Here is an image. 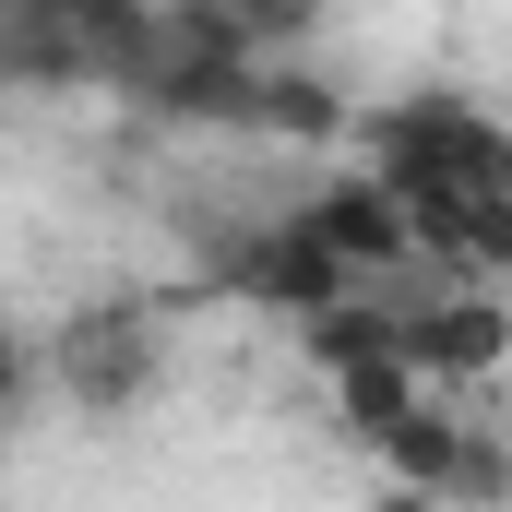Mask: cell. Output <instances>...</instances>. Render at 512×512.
Returning <instances> with one entry per match:
<instances>
[{"instance_id":"ba28073f","label":"cell","mask_w":512,"mask_h":512,"mask_svg":"<svg viewBox=\"0 0 512 512\" xmlns=\"http://www.w3.org/2000/svg\"><path fill=\"white\" fill-rule=\"evenodd\" d=\"M322 393H334V429H346V441L370 453L393 417L417 405V370H405V358H358V370H322Z\"/></svg>"},{"instance_id":"52a82bcc","label":"cell","mask_w":512,"mask_h":512,"mask_svg":"<svg viewBox=\"0 0 512 512\" xmlns=\"http://www.w3.org/2000/svg\"><path fill=\"white\" fill-rule=\"evenodd\" d=\"M251 131H262V143H286V155H334V143L358 131V96H346L310 48H286V60H262V72H251Z\"/></svg>"},{"instance_id":"7a4b0ae2","label":"cell","mask_w":512,"mask_h":512,"mask_svg":"<svg viewBox=\"0 0 512 512\" xmlns=\"http://www.w3.org/2000/svg\"><path fill=\"white\" fill-rule=\"evenodd\" d=\"M155 382H167L155 298H84L36 334V393L72 405V417H131V405H155Z\"/></svg>"},{"instance_id":"7c38bea8","label":"cell","mask_w":512,"mask_h":512,"mask_svg":"<svg viewBox=\"0 0 512 512\" xmlns=\"http://www.w3.org/2000/svg\"><path fill=\"white\" fill-rule=\"evenodd\" d=\"M358 512H441V501H429V489H405V477H393V489H370V501H358Z\"/></svg>"},{"instance_id":"3957f363","label":"cell","mask_w":512,"mask_h":512,"mask_svg":"<svg viewBox=\"0 0 512 512\" xmlns=\"http://www.w3.org/2000/svg\"><path fill=\"white\" fill-rule=\"evenodd\" d=\"M370 465H382V477H405V489H429L441 512H501V489H512L501 429H489L477 405H453V393H417L382 441H370Z\"/></svg>"},{"instance_id":"6da1fadb","label":"cell","mask_w":512,"mask_h":512,"mask_svg":"<svg viewBox=\"0 0 512 512\" xmlns=\"http://www.w3.org/2000/svg\"><path fill=\"white\" fill-rule=\"evenodd\" d=\"M346 143H370L358 167H370L393 203L417 215V239H429V251H441L453 203H477V191H512V131L489 120V108H465V96H405V108H370Z\"/></svg>"},{"instance_id":"8fae6325","label":"cell","mask_w":512,"mask_h":512,"mask_svg":"<svg viewBox=\"0 0 512 512\" xmlns=\"http://www.w3.org/2000/svg\"><path fill=\"white\" fill-rule=\"evenodd\" d=\"M24 84H60V72H48V48L24 36V12L0 0V96H24Z\"/></svg>"},{"instance_id":"277c9868","label":"cell","mask_w":512,"mask_h":512,"mask_svg":"<svg viewBox=\"0 0 512 512\" xmlns=\"http://www.w3.org/2000/svg\"><path fill=\"white\" fill-rule=\"evenodd\" d=\"M501 358H512V310H501V286H465V274L405 286V370H417V393L477 405V393L501 382Z\"/></svg>"},{"instance_id":"30bf717a","label":"cell","mask_w":512,"mask_h":512,"mask_svg":"<svg viewBox=\"0 0 512 512\" xmlns=\"http://www.w3.org/2000/svg\"><path fill=\"white\" fill-rule=\"evenodd\" d=\"M36 405H48V393H36V322L0 298V429H24Z\"/></svg>"},{"instance_id":"9c48e42d","label":"cell","mask_w":512,"mask_h":512,"mask_svg":"<svg viewBox=\"0 0 512 512\" xmlns=\"http://www.w3.org/2000/svg\"><path fill=\"white\" fill-rule=\"evenodd\" d=\"M322 12H334V0H227V24L251 36L262 60H286V48H310V36H322Z\"/></svg>"},{"instance_id":"5b68a950","label":"cell","mask_w":512,"mask_h":512,"mask_svg":"<svg viewBox=\"0 0 512 512\" xmlns=\"http://www.w3.org/2000/svg\"><path fill=\"white\" fill-rule=\"evenodd\" d=\"M286 215H298L322 251L346 262L358 286H405V274H429V239H417V215L393 203L370 167H322V191H310V203H286Z\"/></svg>"},{"instance_id":"8992f818","label":"cell","mask_w":512,"mask_h":512,"mask_svg":"<svg viewBox=\"0 0 512 512\" xmlns=\"http://www.w3.org/2000/svg\"><path fill=\"white\" fill-rule=\"evenodd\" d=\"M215 286H227V298H251V310H286V322H310V310H322V298H346L358 274L322 251L298 215H274V227H251V239H227Z\"/></svg>"}]
</instances>
